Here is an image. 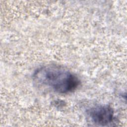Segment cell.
<instances>
[{
    "label": "cell",
    "instance_id": "1",
    "mask_svg": "<svg viewBox=\"0 0 127 127\" xmlns=\"http://www.w3.org/2000/svg\"><path fill=\"white\" fill-rule=\"evenodd\" d=\"M33 79L36 83L62 94L74 91L80 84L78 78L71 71L54 64L37 68L33 75Z\"/></svg>",
    "mask_w": 127,
    "mask_h": 127
},
{
    "label": "cell",
    "instance_id": "2",
    "mask_svg": "<svg viewBox=\"0 0 127 127\" xmlns=\"http://www.w3.org/2000/svg\"><path fill=\"white\" fill-rule=\"evenodd\" d=\"M87 114L91 122L98 126H108L115 119L113 108L107 105L93 107L88 110Z\"/></svg>",
    "mask_w": 127,
    "mask_h": 127
}]
</instances>
